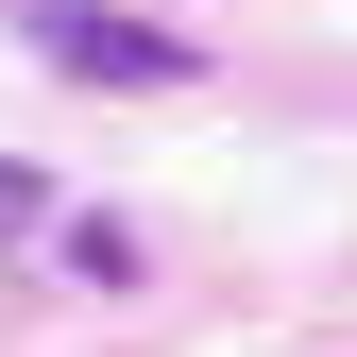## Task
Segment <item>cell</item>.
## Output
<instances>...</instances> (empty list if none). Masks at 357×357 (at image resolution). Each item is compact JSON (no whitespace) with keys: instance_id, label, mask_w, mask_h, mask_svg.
I'll return each mask as SVG.
<instances>
[{"instance_id":"1","label":"cell","mask_w":357,"mask_h":357,"mask_svg":"<svg viewBox=\"0 0 357 357\" xmlns=\"http://www.w3.org/2000/svg\"><path fill=\"white\" fill-rule=\"evenodd\" d=\"M0 17L34 34L68 85H119V102H170V85H204V52L170 17H119V0H0Z\"/></svg>"},{"instance_id":"2","label":"cell","mask_w":357,"mask_h":357,"mask_svg":"<svg viewBox=\"0 0 357 357\" xmlns=\"http://www.w3.org/2000/svg\"><path fill=\"white\" fill-rule=\"evenodd\" d=\"M34 204H52V188H34V170L0 153V238H34Z\"/></svg>"}]
</instances>
